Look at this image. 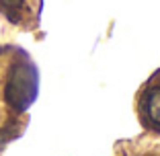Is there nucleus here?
Listing matches in <instances>:
<instances>
[{
	"instance_id": "nucleus-1",
	"label": "nucleus",
	"mask_w": 160,
	"mask_h": 156,
	"mask_svg": "<svg viewBox=\"0 0 160 156\" xmlns=\"http://www.w3.org/2000/svg\"><path fill=\"white\" fill-rule=\"evenodd\" d=\"M37 97V70L27 58H21L12 64L6 80L4 99L17 111H25Z\"/></svg>"
},
{
	"instance_id": "nucleus-2",
	"label": "nucleus",
	"mask_w": 160,
	"mask_h": 156,
	"mask_svg": "<svg viewBox=\"0 0 160 156\" xmlns=\"http://www.w3.org/2000/svg\"><path fill=\"white\" fill-rule=\"evenodd\" d=\"M140 113L144 121L160 129V84H152L140 97Z\"/></svg>"
},
{
	"instance_id": "nucleus-3",
	"label": "nucleus",
	"mask_w": 160,
	"mask_h": 156,
	"mask_svg": "<svg viewBox=\"0 0 160 156\" xmlns=\"http://www.w3.org/2000/svg\"><path fill=\"white\" fill-rule=\"evenodd\" d=\"M23 8H25V0H0V10H2L12 23L21 21Z\"/></svg>"
}]
</instances>
